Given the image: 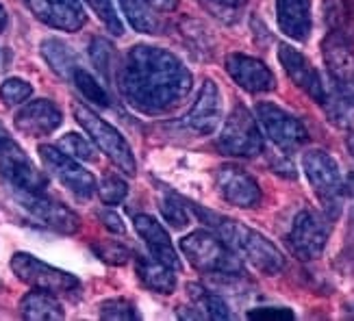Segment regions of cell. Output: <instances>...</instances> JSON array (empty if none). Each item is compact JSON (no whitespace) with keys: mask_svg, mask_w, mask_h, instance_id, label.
I'll return each mask as SVG.
<instances>
[{"mask_svg":"<svg viewBox=\"0 0 354 321\" xmlns=\"http://www.w3.org/2000/svg\"><path fill=\"white\" fill-rule=\"evenodd\" d=\"M192 72L159 46L140 43L129 50L120 70V91L133 109L159 115L176 109L192 91Z\"/></svg>","mask_w":354,"mask_h":321,"instance_id":"obj_1","label":"cell"},{"mask_svg":"<svg viewBox=\"0 0 354 321\" xmlns=\"http://www.w3.org/2000/svg\"><path fill=\"white\" fill-rule=\"evenodd\" d=\"M218 237L233 250L239 258L248 261L252 267H257L266 276H276L285 269V256L283 252L268 241L261 233L252 228L243 226L233 220H220L215 222Z\"/></svg>","mask_w":354,"mask_h":321,"instance_id":"obj_2","label":"cell"},{"mask_svg":"<svg viewBox=\"0 0 354 321\" xmlns=\"http://www.w3.org/2000/svg\"><path fill=\"white\" fill-rule=\"evenodd\" d=\"M180 250L198 271L220 273V276H243L241 258L220 237L207 231H196L183 237Z\"/></svg>","mask_w":354,"mask_h":321,"instance_id":"obj_3","label":"cell"},{"mask_svg":"<svg viewBox=\"0 0 354 321\" xmlns=\"http://www.w3.org/2000/svg\"><path fill=\"white\" fill-rule=\"evenodd\" d=\"M72 111H74L76 121H79V124L85 128V133L91 137V142L100 148V152H104V155L113 161L118 170H122L129 176H135L137 163L133 157V150L124 137L120 135V130H115L111 124H106L102 117H98L94 111L87 109L83 104H74Z\"/></svg>","mask_w":354,"mask_h":321,"instance_id":"obj_4","label":"cell"},{"mask_svg":"<svg viewBox=\"0 0 354 321\" xmlns=\"http://www.w3.org/2000/svg\"><path fill=\"white\" fill-rule=\"evenodd\" d=\"M0 178L11 191H46L48 180L0 124Z\"/></svg>","mask_w":354,"mask_h":321,"instance_id":"obj_5","label":"cell"},{"mask_svg":"<svg viewBox=\"0 0 354 321\" xmlns=\"http://www.w3.org/2000/svg\"><path fill=\"white\" fill-rule=\"evenodd\" d=\"M11 271L15 273V278L22 280L24 284L41 289L48 293H74L81 289V280L72 276V273L57 269L48 263L39 261L33 254L26 252H15L11 258Z\"/></svg>","mask_w":354,"mask_h":321,"instance_id":"obj_6","label":"cell"},{"mask_svg":"<svg viewBox=\"0 0 354 321\" xmlns=\"http://www.w3.org/2000/svg\"><path fill=\"white\" fill-rule=\"evenodd\" d=\"M218 150L230 157H257L263 150V137L252 113L245 106H235L218 137Z\"/></svg>","mask_w":354,"mask_h":321,"instance_id":"obj_7","label":"cell"},{"mask_svg":"<svg viewBox=\"0 0 354 321\" xmlns=\"http://www.w3.org/2000/svg\"><path fill=\"white\" fill-rule=\"evenodd\" d=\"M330 215H319L315 211H300L289 233V248L302 261H313L324 252L330 237Z\"/></svg>","mask_w":354,"mask_h":321,"instance_id":"obj_8","label":"cell"},{"mask_svg":"<svg viewBox=\"0 0 354 321\" xmlns=\"http://www.w3.org/2000/svg\"><path fill=\"white\" fill-rule=\"evenodd\" d=\"M11 193L15 197V202L24 211H28L35 220H39L44 226L53 228L57 233L74 235L81 228L79 215L61 202L48 197L46 191H11Z\"/></svg>","mask_w":354,"mask_h":321,"instance_id":"obj_9","label":"cell"},{"mask_svg":"<svg viewBox=\"0 0 354 321\" xmlns=\"http://www.w3.org/2000/svg\"><path fill=\"white\" fill-rule=\"evenodd\" d=\"M39 157L41 163L61 185L68 187L74 195L79 197H91L98 189L96 178L87 170L76 163L70 155H66L59 146H39Z\"/></svg>","mask_w":354,"mask_h":321,"instance_id":"obj_10","label":"cell"},{"mask_svg":"<svg viewBox=\"0 0 354 321\" xmlns=\"http://www.w3.org/2000/svg\"><path fill=\"white\" fill-rule=\"evenodd\" d=\"M302 170L317 197L330 211V206L337 204V197L344 191V180L337 161L330 155H326L324 150H309L302 157Z\"/></svg>","mask_w":354,"mask_h":321,"instance_id":"obj_11","label":"cell"},{"mask_svg":"<svg viewBox=\"0 0 354 321\" xmlns=\"http://www.w3.org/2000/svg\"><path fill=\"white\" fill-rule=\"evenodd\" d=\"M254 111H257V119L261 121L266 135L279 148H283L287 152L298 150L300 146L306 144V139H309V133H306L302 121L291 113H287L285 109H281V106L270 104V102H261V104H257Z\"/></svg>","mask_w":354,"mask_h":321,"instance_id":"obj_12","label":"cell"},{"mask_svg":"<svg viewBox=\"0 0 354 321\" xmlns=\"http://www.w3.org/2000/svg\"><path fill=\"white\" fill-rule=\"evenodd\" d=\"M322 55L335 89L354 100V41L328 33L322 41Z\"/></svg>","mask_w":354,"mask_h":321,"instance_id":"obj_13","label":"cell"},{"mask_svg":"<svg viewBox=\"0 0 354 321\" xmlns=\"http://www.w3.org/2000/svg\"><path fill=\"white\" fill-rule=\"evenodd\" d=\"M37 20L59 30H81L87 22L85 9L79 0H24Z\"/></svg>","mask_w":354,"mask_h":321,"instance_id":"obj_14","label":"cell"},{"mask_svg":"<svg viewBox=\"0 0 354 321\" xmlns=\"http://www.w3.org/2000/svg\"><path fill=\"white\" fill-rule=\"evenodd\" d=\"M226 72L241 89L250 94H268L276 87V79L272 70L254 57L233 52L226 57Z\"/></svg>","mask_w":354,"mask_h":321,"instance_id":"obj_15","label":"cell"},{"mask_svg":"<svg viewBox=\"0 0 354 321\" xmlns=\"http://www.w3.org/2000/svg\"><path fill=\"white\" fill-rule=\"evenodd\" d=\"M279 61L283 70L287 72V76L294 81L306 96H311L315 102H324L326 98V87L324 81H322L319 72L311 66V61L306 59L300 50L291 48L287 43L279 46Z\"/></svg>","mask_w":354,"mask_h":321,"instance_id":"obj_16","label":"cell"},{"mask_svg":"<svg viewBox=\"0 0 354 321\" xmlns=\"http://www.w3.org/2000/svg\"><path fill=\"white\" fill-rule=\"evenodd\" d=\"M218 191L233 206L252 208L261 202L259 182L237 165H224L218 172Z\"/></svg>","mask_w":354,"mask_h":321,"instance_id":"obj_17","label":"cell"},{"mask_svg":"<svg viewBox=\"0 0 354 321\" xmlns=\"http://www.w3.org/2000/svg\"><path fill=\"white\" fill-rule=\"evenodd\" d=\"M61 121H64V115L59 106L53 100L41 98L22 106L15 115V128L28 137H44L55 133Z\"/></svg>","mask_w":354,"mask_h":321,"instance_id":"obj_18","label":"cell"},{"mask_svg":"<svg viewBox=\"0 0 354 321\" xmlns=\"http://www.w3.org/2000/svg\"><path fill=\"white\" fill-rule=\"evenodd\" d=\"M220 117H222V94L218 85L207 79L185 121L198 135H211L218 128Z\"/></svg>","mask_w":354,"mask_h":321,"instance_id":"obj_19","label":"cell"},{"mask_svg":"<svg viewBox=\"0 0 354 321\" xmlns=\"http://www.w3.org/2000/svg\"><path fill=\"white\" fill-rule=\"evenodd\" d=\"M135 231L140 233V237L144 239V243L148 246L150 254L157 258V261L170 265L174 269H180V258L172 246L170 235H167L165 228L150 215H135L133 220Z\"/></svg>","mask_w":354,"mask_h":321,"instance_id":"obj_20","label":"cell"},{"mask_svg":"<svg viewBox=\"0 0 354 321\" xmlns=\"http://www.w3.org/2000/svg\"><path fill=\"white\" fill-rule=\"evenodd\" d=\"M276 20L283 33L296 41L311 35V0H276Z\"/></svg>","mask_w":354,"mask_h":321,"instance_id":"obj_21","label":"cell"},{"mask_svg":"<svg viewBox=\"0 0 354 321\" xmlns=\"http://www.w3.org/2000/svg\"><path fill=\"white\" fill-rule=\"evenodd\" d=\"M135 265H137V276H140V280L150 289V291H157V293H163V295L174 293V289H176L174 267L157 261L155 256H152V258L137 256Z\"/></svg>","mask_w":354,"mask_h":321,"instance_id":"obj_22","label":"cell"},{"mask_svg":"<svg viewBox=\"0 0 354 321\" xmlns=\"http://www.w3.org/2000/svg\"><path fill=\"white\" fill-rule=\"evenodd\" d=\"M20 313L28 321H59L66 317L61 304L55 300V293L41 291V289L26 293L20 300Z\"/></svg>","mask_w":354,"mask_h":321,"instance_id":"obj_23","label":"cell"},{"mask_svg":"<svg viewBox=\"0 0 354 321\" xmlns=\"http://www.w3.org/2000/svg\"><path fill=\"white\" fill-rule=\"evenodd\" d=\"M118 3L135 30L148 33V35H157L163 30L165 24L161 20L159 11L152 5H148L146 0H118Z\"/></svg>","mask_w":354,"mask_h":321,"instance_id":"obj_24","label":"cell"},{"mask_svg":"<svg viewBox=\"0 0 354 321\" xmlns=\"http://www.w3.org/2000/svg\"><path fill=\"white\" fill-rule=\"evenodd\" d=\"M324 20L330 33L354 41V0H324Z\"/></svg>","mask_w":354,"mask_h":321,"instance_id":"obj_25","label":"cell"},{"mask_svg":"<svg viewBox=\"0 0 354 321\" xmlns=\"http://www.w3.org/2000/svg\"><path fill=\"white\" fill-rule=\"evenodd\" d=\"M41 55L46 59V64H48L59 76L68 79V76L74 74V70H76V57H74V52L68 48L64 41L46 39L41 43Z\"/></svg>","mask_w":354,"mask_h":321,"instance_id":"obj_26","label":"cell"},{"mask_svg":"<svg viewBox=\"0 0 354 321\" xmlns=\"http://www.w3.org/2000/svg\"><path fill=\"white\" fill-rule=\"evenodd\" d=\"M189 298L194 302V309L203 315V319H213V321H220V319H228L230 313H228V307L226 302L215 295V293H209L207 289L198 286V284H189Z\"/></svg>","mask_w":354,"mask_h":321,"instance_id":"obj_27","label":"cell"},{"mask_svg":"<svg viewBox=\"0 0 354 321\" xmlns=\"http://www.w3.org/2000/svg\"><path fill=\"white\" fill-rule=\"evenodd\" d=\"M322 106L326 109V115L335 126H342V128L354 126V100L344 96L342 91L326 89V98L322 102Z\"/></svg>","mask_w":354,"mask_h":321,"instance_id":"obj_28","label":"cell"},{"mask_svg":"<svg viewBox=\"0 0 354 321\" xmlns=\"http://www.w3.org/2000/svg\"><path fill=\"white\" fill-rule=\"evenodd\" d=\"M72 79H74L76 87H79V91L87 100H91L98 106H109V96H106V91L102 89V85L89 72L76 68L74 74H72Z\"/></svg>","mask_w":354,"mask_h":321,"instance_id":"obj_29","label":"cell"},{"mask_svg":"<svg viewBox=\"0 0 354 321\" xmlns=\"http://www.w3.org/2000/svg\"><path fill=\"white\" fill-rule=\"evenodd\" d=\"M100 319L104 321H131V319H140L137 315L135 304L124 300V298H115V300H106L100 304Z\"/></svg>","mask_w":354,"mask_h":321,"instance_id":"obj_30","label":"cell"},{"mask_svg":"<svg viewBox=\"0 0 354 321\" xmlns=\"http://www.w3.org/2000/svg\"><path fill=\"white\" fill-rule=\"evenodd\" d=\"M127 193H129L127 182L115 174H106L98 185V195L104 204H120L127 197Z\"/></svg>","mask_w":354,"mask_h":321,"instance_id":"obj_31","label":"cell"},{"mask_svg":"<svg viewBox=\"0 0 354 321\" xmlns=\"http://www.w3.org/2000/svg\"><path fill=\"white\" fill-rule=\"evenodd\" d=\"M91 250L96 252V256L100 261L109 263V265H124L131 261V250L120 246L115 241H102V243H96V246H91Z\"/></svg>","mask_w":354,"mask_h":321,"instance_id":"obj_32","label":"cell"},{"mask_svg":"<svg viewBox=\"0 0 354 321\" xmlns=\"http://www.w3.org/2000/svg\"><path fill=\"white\" fill-rule=\"evenodd\" d=\"M215 18H222L224 22H235L239 20V13L245 7L248 0H200Z\"/></svg>","mask_w":354,"mask_h":321,"instance_id":"obj_33","label":"cell"},{"mask_svg":"<svg viewBox=\"0 0 354 321\" xmlns=\"http://www.w3.org/2000/svg\"><path fill=\"white\" fill-rule=\"evenodd\" d=\"M59 148L66 152V155L70 157H76V159H81V161H96V152L94 148H91L81 135H76V133H68L64 135V139L59 142Z\"/></svg>","mask_w":354,"mask_h":321,"instance_id":"obj_34","label":"cell"},{"mask_svg":"<svg viewBox=\"0 0 354 321\" xmlns=\"http://www.w3.org/2000/svg\"><path fill=\"white\" fill-rule=\"evenodd\" d=\"M30 94H33V87L22 79H7L3 85H0V98H3V102L9 106L22 104L24 100L30 98Z\"/></svg>","mask_w":354,"mask_h":321,"instance_id":"obj_35","label":"cell"},{"mask_svg":"<svg viewBox=\"0 0 354 321\" xmlns=\"http://www.w3.org/2000/svg\"><path fill=\"white\" fill-rule=\"evenodd\" d=\"M85 3L94 9V13L98 15V18L102 20V24L111 30L113 35H122V22L118 18V13H115V7L111 0H85Z\"/></svg>","mask_w":354,"mask_h":321,"instance_id":"obj_36","label":"cell"},{"mask_svg":"<svg viewBox=\"0 0 354 321\" xmlns=\"http://www.w3.org/2000/svg\"><path fill=\"white\" fill-rule=\"evenodd\" d=\"M159 208H161V213H163V217H165L167 222H170V226L183 228V226H187V224H189L187 211H185V206L176 200V197H172V195L161 197Z\"/></svg>","mask_w":354,"mask_h":321,"instance_id":"obj_37","label":"cell"},{"mask_svg":"<svg viewBox=\"0 0 354 321\" xmlns=\"http://www.w3.org/2000/svg\"><path fill=\"white\" fill-rule=\"evenodd\" d=\"M248 319L257 321H291L294 319V311L283 309V307H259L248 311Z\"/></svg>","mask_w":354,"mask_h":321,"instance_id":"obj_38","label":"cell"},{"mask_svg":"<svg viewBox=\"0 0 354 321\" xmlns=\"http://www.w3.org/2000/svg\"><path fill=\"white\" fill-rule=\"evenodd\" d=\"M109 43H106L104 39H94L91 41V59H94V64L100 68V70H104L106 72V66H109Z\"/></svg>","mask_w":354,"mask_h":321,"instance_id":"obj_39","label":"cell"},{"mask_svg":"<svg viewBox=\"0 0 354 321\" xmlns=\"http://www.w3.org/2000/svg\"><path fill=\"white\" fill-rule=\"evenodd\" d=\"M100 222H102V226L106 228V231H111L115 235H124V231H127L124 222H122V217L113 211H102L100 213Z\"/></svg>","mask_w":354,"mask_h":321,"instance_id":"obj_40","label":"cell"},{"mask_svg":"<svg viewBox=\"0 0 354 321\" xmlns=\"http://www.w3.org/2000/svg\"><path fill=\"white\" fill-rule=\"evenodd\" d=\"M148 5H152L157 11L161 13H170L178 7V0H146Z\"/></svg>","mask_w":354,"mask_h":321,"instance_id":"obj_41","label":"cell"},{"mask_svg":"<svg viewBox=\"0 0 354 321\" xmlns=\"http://www.w3.org/2000/svg\"><path fill=\"white\" fill-rule=\"evenodd\" d=\"M5 26H7V11L3 5H0V33L5 30Z\"/></svg>","mask_w":354,"mask_h":321,"instance_id":"obj_42","label":"cell"},{"mask_svg":"<svg viewBox=\"0 0 354 321\" xmlns=\"http://www.w3.org/2000/svg\"><path fill=\"white\" fill-rule=\"evenodd\" d=\"M344 187H346V191L354 193V174H350V176H348V180H346V185H344Z\"/></svg>","mask_w":354,"mask_h":321,"instance_id":"obj_43","label":"cell"},{"mask_svg":"<svg viewBox=\"0 0 354 321\" xmlns=\"http://www.w3.org/2000/svg\"><path fill=\"white\" fill-rule=\"evenodd\" d=\"M348 150L352 152V157H354V133L348 135Z\"/></svg>","mask_w":354,"mask_h":321,"instance_id":"obj_44","label":"cell"}]
</instances>
